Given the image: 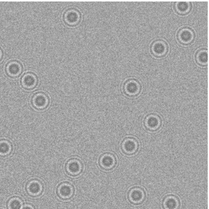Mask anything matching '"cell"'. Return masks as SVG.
<instances>
[{"label": "cell", "instance_id": "obj_7", "mask_svg": "<svg viewBox=\"0 0 209 209\" xmlns=\"http://www.w3.org/2000/svg\"><path fill=\"white\" fill-rule=\"evenodd\" d=\"M61 193L64 196H67L70 195L71 193V189L67 186H64L62 187L61 189Z\"/></svg>", "mask_w": 209, "mask_h": 209}, {"label": "cell", "instance_id": "obj_8", "mask_svg": "<svg viewBox=\"0 0 209 209\" xmlns=\"http://www.w3.org/2000/svg\"><path fill=\"white\" fill-rule=\"evenodd\" d=\"M127 88L130 93H135L138 89V86L135 83H130L127 86Z\"/></svg>", "mask_w": 209, "mask_h": 209}, {"label": "cell", "instance_id": "obj_3", "mask_svg": "<svg viewBox=\"0 0 209 209\" xmlns=\"http://www.w3.org/2000/svg\"><path fill=\"white\" fill-rule=\"evenodd\" d=\"M181 38L182 39V40L185 41H187L190 40L192 37V35L190 31H184L182 34H181Z\"/></svg>", "mask_w": 209, "mask_h": 209}, {"label": "cell", "instance_id": "obj_10", "mask_svg": "<svg viewBox=\"0 0 209 209\" xmlns=\"http://www.w3.org/2000/svg\"><path fill=\"white\" fill-rule=\"evenodd\" d=\"M9 150V146L7 144L3 143L0 144V152L1 153H7Z\"/></svg>", "mask_w": 209, "mask_h": 209}, {"label": "cell", "instance_id": "obj_6", "mask_svg": "<svg viewBox=\"0 0 209 209\" xmlns=\"http://www.w3.org/2000/svg\"><path fill=\"white\" fill-rule=\"evenodd\" d=\"M29 190L31 193H36L40 190V186L37 183H33L30 186Z\"/></svg>", "mask_w": 209, "mask_h": 209}, {"label": "cell", "instance_id": "obj_4", "mask_svg": "<svg viewBox=\"0 0 209 209\" xmlns=\"http://www.w3.org/2000/svg\"><path fill=\"white\" fill-rule=\"evenodd\" d=\"M35 103L38 106H43L46 103V99L42 96H38L35 99Z\"/></svg>", "mask_w": 209, "mask_h": 209}, {"label": "cell", "instance_id": "obj_2", "mask_svg": "<svg viewBox=\"0 0 209 209\" xmlns=\"http://www.w3.org/2000/svg\"><path fill=\"white\" fill-rule=\"evenodd\" d=\"M19 67L17 64H11L9 67V72L11 74H17V73L19 72Z\"/></svg>", "mask_w": 209, "mask_h": 209}, {"label": "cell", "instance_id": "obj_12", "mask_svg": "<svg viewBox=\"0 0 209 209\" xmlns=\"http://www.w3.org/2000/svg\"><path fill=\"white\" fill-rule=\"evenodd\" d=\"M20 206L21 205L20 202L17 200H14L11 204V207L12 209H19L20 208Z\"/></svg>", "mask_w": 209, "mask_h": 209}, {"label": "cell", "instance_id": "obj_14", "mask_svg": "<svg viewBox=\"0 0 209 209\" xmlns=\"http://www.w3.org/2000/svg\"><path fill=\"white\" fill-rule=\"evenodd\" d=\"M23 209H31L30 207H24Z\"/></svg>", "mask_w": 209, "mask_h": 209}, {"label": "cell", "instance_id": "obj_11", "mask_svg": "<svg viewBox=\"0 0 209 209\" xmlns=\"http://www.w3.org/2000/svg\"><path fill=\"white\" fill-rule=\"evenodd\" d=\"M188 5L186 2H181L178 5L179 9L182 12L186 11L188 9Z\"/></svg>", "mask_w": 209, "mask_h": 209}, {"label": "cell", "instance_id": "obj_5", "mask_svg": "<svg viewBox=\"0 0 209 209\" xmlns=\"http://www.w3.org/2000/svg\"><path fill=\"white\" fill-rule=\"evenodd\" d=\"M165 48L162 44L157 43L154 46V50L157 53H162L164 51Z\"/></svg>", "mask_w": 209, "mask_h": 209}, {"label": "cell", "instance_id": "obj_1", "mask_svg": "<svg viewBox=\"0 0 209 209\" xmlns=\"http://www.w3.org/2000/svg\"><path fill=\"white\" fill-rule=\"evenodd\" d=\"M23 80V84L28 87H32L36 83V78H34V76H33V75H27L24 77Z\"/></svg>", "mask_w": 209, "mask_h": 209}, {"label": "cell", "instance_id": "obj_9", "mask_svg": "<svg viewBox=\"0 0 209 209\" xmlns=\"http://www.w3.org/2000/svg\"><path fill=\"white\" fill-rule=\"evenodd\" d=\"M69 169L73 173H76L80 170V165L75 162L72 163L69 165Z\"/></svg>", "mask_w": 209, "mask_h": 209}, {"label": "cell", "instance_id": "obj_15", "mask_svg": "<svg viewBox=\"0 0 209 209\" xmlns=\"http://www.w3.org/2000/svg\"><path fill=\"white\" fill-rule=\"evenodd\" d=\"M0 55H1V53H0Z\"/></svg>", "mask_w": 209, "mask_h": 209}, {"label": "cell", "instance_id": "obj_13", "mask_svg": "<svg viewBox=\"0 0 209 209\" xmlns=\"http://www.w3.org/2000/svg\"><path fill=\"white\" fill-rule=\"evenodd\" d=\"M200 60L202 61V62H206L207 60V55L206 53H202L201 55H200Z\"/></svg>", "mask_w": 209, "mask_h": 209}]
</instances>
